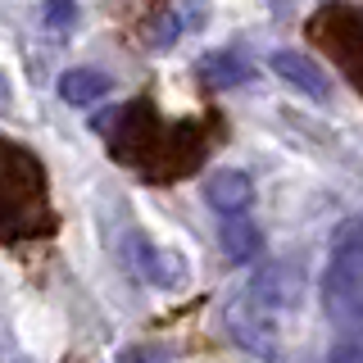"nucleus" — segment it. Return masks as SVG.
<instances>
[{"label": "nucleus", "instance_id": "1", "mask_svg": "<svg viewBox=\"0 0 363 363\" xmlns=\"http://www.w3.org/2000/svg\"><path fill=\"white\" fill-rule=\"evenodd\" d=\"M327 309L345 313L363 300V218H345L332 236V259L323 277Z\"/></svg>", "mask_w": 363, "mask_h": 363}, {"label": "nucleus", "instance_id": "2", "mask_svg": "<svg viewBox=\"0 0 363 363\" xmlns=\"http://www.w3.org/2000/svg\"><path fill=\"white\" fill-rule=\"evenodd\" d=\"M227 332L241 350H250L255 359H277V327L264 304H255L250 295L227 304Z\"/></svg>", "mask_w": 363, "mask_h": 363}, {"label": "nucleus", "instance_id": "3", "mask_svg": "<svg viewBox=\"0 0 363 363\" xmlns=\"http://www.w3.org/2000/svg\"><path fill=\"white\" fill-rule=\"evenodd\" d=\"M250 300L255 304H264L268 313H281V309H295L300 304V295H304V272L300 264H264L255 272V281H250Z\"/></svg>", "mask_w": 363, "mask_h": 363}, {"label": "nucleus", "instance_id": "4", "mask_svg": "<svg viewBox=\"0 0 363 363\" xmlns=\"http://www.w3.org/2000/svg\"><path fill=\"white\" fill-rule=\"evenodd\" d=\"M128 259L145 281H155V286H164V291H173V286H182V281L191 277L186 259H182L177 250L155 245V241H145V236H132L128 241Z\"/></svg>", "mask_w": 363, "mask_h": 363}, {"label": "nucleus", "instance_id": "5", "mask_svg": "<svg viewBox=\"0 0 363 363\" xmlns=\"http://www.w3.org/2000/svg\"><path fill=\"white\" fill-rule=\"evenodd\" d=\"M272 73L281 77L286 86H295L300 96H309V100H332V77H327V68L309 60V55H300V50H272Z\"/></svg>", "mask_w": 363, "mask_h": 363}, {"label": "nucleus", "instance_id": "6", "mask_svg": "<svg viewBox=\"0 0 363 363\" xmlns=\"http://www.w3.org/2000/svg\"><path fill=\"white\" fill-rule=\"evenodd\" d=\"M204 200H209V209H218L223 218L227 213H245L250 204H255V182H250V173H241V168H218V173L204 177Z\"/></svg>", "mask_w": 363, "mask_h": 363}, {"label": "nucleus", "instance_id": "7", "mask_svg": "<svg viewBox=\"0 0 363 363\" xmlns=\"http://www.w3.org/2000/svg\"><path fill=\"white\" fill-rule=\"evenodd\" d=\"M218 241H223V259H232V264H250V259L259 255V245H264V232H259L245 213H227L223 227H218Z\"/></svg>", "mask_w": 363, "mask_h": 363}, {"label": "nucleus", "instance_id": "8", "mask_svg": "<svg viewBox=\"0 0 363 363\" xmlns=\"http://www.w3.org/2000/svg\"><path fill=\"white\" fill-rule=\"evenodd\" d=\"M109 86H113V77L100 73V68H68V73L60 77V100L86 109V105H96V100H105Z\"/></svg>", "mask_w": 363, "mask_h": 363}, {"label": "nucleus", "instance_id": "9", "mask_svg": "<svg viewBox=\"0 0 363 363\" xmlns=\"http://www.w3.org/2000/svg\"><path fill=\"white\" fill-rule=\"evenodd\" d=\"M250 73H255V68H250L241 55H232V50H227V55H209V60L200 64V77L209 86H236V82H245Z\"/></svg>", "mask_w": 363, "mask_h": 363}, {"label": "nucleus", "instance_id": "10", "mask_svg": "<svg viewBox=\"0 0 363 363\" xmlns=\"http://www.w3.org/2000/svg\"><path fill=\"white\" fill-rule=\"evenodd\" d=\"M41 18H45V28H50L55 37H68V32L77 28V5L73 0H45Z\"/></svg>", "mask_w": 363, "mask_h": 363}, {"label": "nucleus", "instance_id": "11", "mask_svg": "<svg viewBox=\"0 0 363 363\" xmlns=\"http://www.w3.org/2000/svg\"><path fill=\"white\" fill-rule=\"evenodd\" d=\"M118 363H173V354L164 345H128L118 354Z\"/></svg>", "mask_w": 363, "mask_h": 363}, {"label": "nucleus", "instance_id": "12", "mask_svg": "<svg viewBox=\"0 0 363 363\" xmlns=\"http://www.w3.org/2000/svg\"><path fill=\"white\" fill-rule=\"evenodd\" d=\"M177 14H159L155 18V32H150V45H168V41H173L177 37Z\"/></svg>", "mask_w": 363, "mask_h": 363}, {"label": "nucleus", "instance_id": "13", "mask_svg": "<svg viewBox=\"0 0 363 363\" xmlns=\"http://www.w3.org/2000/svg\"><path fill=\"white\" fill-rule=\"evenodd\" d=\"M327 363H363V345H336Z\"/></svg>", "mask_w": 363, "mask_h": 363}, {"label": "nucleus", "instance_id": "14", "mask_svg": "<svg viewBox=\"0 0 363 363\" xmlns=\"http://www.w3.org/2000/svg\"><path fill=\"white\" fill-rule=\"evenodd\" d=\"M9 105V82H5V73H0V109Z\"/></svg>", "mask_w": 363, "mask_h": 363}]
</instances>
